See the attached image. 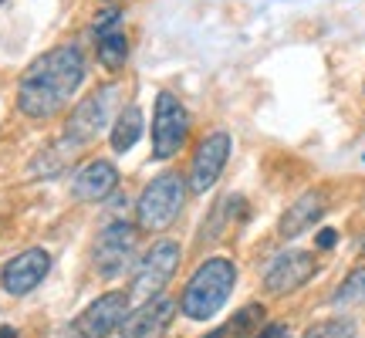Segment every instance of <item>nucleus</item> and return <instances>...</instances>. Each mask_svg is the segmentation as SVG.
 Masks as SVG:
<instances>
[{"instance_id":"nucleus-1","label":"nucleus","mask_w":365,"mask_h":338,"mask_svg":"<svg viewBox=\"0 0 365 338\" xmlns=\"http://www.w3.org/2000/svg\"><path fill=\"white\" fill-rule=\"evenodd\" d=\"M85 85V54L78 44H58L38 54L17 81V108L31 122L61 116Z\"/></svg>"},{"instance_id":"nucleus-2","label":"nucleus","mask_w":365,"mask_h":338,"mask_svg":"<svg viewBox=\"0 0 365 338\" xmlns=\"http://www.w3.org/2000/svg\"><path fill=\"white\" fill-rule=\"evenodd\" d=\"M237 287V264L230 257H207L182 287L180 312L190 322H210L227 308Z\"/></svg>"},{"instance_id":"nucleus-3","label":"nucleus","mask_w":365,"mask_h":338,"mask_svg":"<svg viewBox=\"0 0 365 338\" xmlns=\"http://www.w3.org/2000/svg\"><path fill=\"white\" fill-rule=\"evenodd\" d=\"M186 180L180 173H159L145 183V190L135 200V227L143 234H163L180 220L182 203H186Z\"/></svg>"},{"instance_id":"nucleus-4","label":"nucleus","mask_w":365,"mask_h":338,"mask_svg":"<svg viewBox=\"0 0 365 338\" xmlns=\"http://www.w3.org/2000/svg\"><path fill=\"white\" fill-rule=\"evenodd\" d=\"M190 112L180 102V95L173 91H159L156 105H153V159L159 163H170L173 156H180L182 145L190 143Z\"/></svg>"},{"instance_id":"nucleus-5","label":"nucleus","mask_w":365,"mask_h":338,"mask_svg":"<svg viewBox=\"0 0 365 338\" xmlns=\"http://www.w3.org/2000/svg\"><path fill=\"white\" fill-rule=\"evenodd\" d=\"M122 88L118 85H98L85 102H78L71 108V116L65 122V139L71 145H88L102 135L108 126H112V116H115V105Z\"/></svg>"},{"instance_id":"nucleus-6","label":"nucleus","mask_w":365,"mask_h":338,"mask_svg":"<svg viewBox=\"0 0 365 338\" xmlns=\"http://www.w3.org/2000/svg\"><path fill=\"white\" fill-rule=\"evenodd\" d=\"M180 260H182L180 240H173V237L156 240V244L143 254V260L135 264L129 295L132 298H143V301L153 298V295H163V287L170 285L173 274L180 271Z\"/></svg>"},{"instance_id":"nucleus-7","label":"nucleus","mask_w":365,"mask_h":338,"mask_svg":"<svg viewBox=\"0 0 365 338\" xmlns=\"http://www.w3.org/2000/svg\"><path fill=\"white\" fill-rule=\"evenodd\" d=\"M230 153H234V139H230L227 129H213L210 135H203L193 159H190V176H186L190 193L196 196L210 193L217 186V180L223 176L227 163H230Z\"/></svg>"},{"instance_id":"nucleus-8","label":"nucleus","mask_w":365,"mask_h":338,"mask_svg":"<svg viewBox=\"0 0 365 338\" xmlns=\"http://www.w3.org/2000/svg\"><path fill=\"white\" fill-rule=\"evenodd\" d=\"M135 244H139V227L125 220L108 223L95 247H91V264H95V274L98 277H118V274L135 260Z\"/></svg>"},{"instance_id":"nucleus-9","label":"nucleus","mask_w":365,"mask_h":338,"mask_svg":"<svg viewBox=\"0 0 365 338\" xmlns=\"http://www.w3.org/2000/svg\"><path fill=\"white\" fill-rule=\"evenodd\" d=\"M318 274V257L312 250L291 247L284 254H277L271 260V267L264 271V291L274 295V298H284V295H294Z\"/></svg>"},{"instance_id":"nucleus-10","label":"nucleus","mask_w":365,"mask_h":338,"mask_svg":"<svg viewBox=\"0 0 365 338\" xmlns=\"http://www.w3.org/2000/svg\"><path fill=\"white\" fill-rule=\"evenodd\" d=\"M180 312V301L170 295H153L139 308H129V314L118 325V338H163L170 332L173 318Z\"/></svg>"},{"instance_id":"nucleus-11","label":"nucleus","mask_w":365,"mask_h":338,"mask_svg":"<svg viewBox=\"0 0 365 338\" xmlns=\"http://www.w3.org/2000/svg\"><path fill=\"white\" fill-rule=\"evenodd\" d=\"M132 295L129 291H105L102 298H95L85 312L75 318V338H108L118 332L122 318L129 314Z\"/></svg>"},{"instance_id":"nucleus-12","label":"nucleus","mask_w":365,"mask_h":338,"mask_svg":"<svg viewBox=\"0 0 365 338\" xmlns=\"http://www.w3.org/2000/svg\"><path fill=\"white\" fill-rule=\"evenodd\" d=\"M48 271H51V254L41 247H27L4 264L0 287H4L7 295H14V298H24V295H31V291L48 277Z\"/></svg>"},{"instance_id":"nucleus-13","label":"nucleus","mask_w":365,"mask_h":338,"mask_svg":"<svg viewBox=\"0 0 365 338\" xmlns=\"http://www.w3.org/2000/svg\"><path fill=\"white\" fill-rule=\"evenodd\" d=\"M325 213H328V193L325 190H308V193H301L298 200L281 213L277 237H281V240H294V237L308 234Z\"/></svg>"},{"instance_id":"nucleus-14","label":"nucleus","mask_w":365,"mask_h":338,"mask_svg":"<svg viewBox=\"0 0 365 338\" xmlns=\"http://www.w3.org/2000/svg\"><path fill=\"white\" fill-rule=\"evenodd\" d=\"M118 186V169L108 159H91L71 176V196L81 203H98L105 196H112Z\"/></svg>"},{"instance_id":"nucleus-15","label":"nucleus","mask_w":365,"mask_h":338,"mask_svg":"<svg viewBox=\"0 0 365 338\" xmlns=\"http://www.w3.org/2000/svg\"><path fill=\"white\" fill-rule=\"evenodd\" d=\"M143 129H145V118H143V108L135 102H129L122 112L115 116V122L108 126V145H112V153L118 156H125L132 145L143 139Z\"/></svg>"},{"instance_id":"nucleus-16","label":"nucleus","mask_w":365,"mask_h":338,"mask_svg":"<svg viewBox=\"0 0 365 338\" xmlns=\"http://www.w3.org/2000/svg\"><path fill=\"white\" fill-rule=\"evenodd\" d=\"M98 44H95V58H98V65L105 68V71H122L125 68V61H129V38L122 34V31H108V34H102V38H95Z\"/></svg>"},{"instance_id":"nucleus-17","label":"nucleus","mask_w":365,"mask_h":338,"mask_svg":"<svg viewBox=\"0 0 365 338\" xmlns=\"http://www.w3.org/2000/svg\"><path fill=\"white\" fill-rule=\"evenodd\" d=\"M264 314H267V308L264 304H244L240 312L227 322V325H220V328H213V335L217 338H247L254 328H261L264 325Z\"/></svg>"},{"instance_id":"nucleus-18","label":"nucleus","mask_w":365,"mask_h":338,"mask_svg":"<svg viewBox=\"0 0 365 338\" xmlns=\"http://www.w3.org/2000/svg\"><path fill=\"white\" fill-rule=\"evenodd\" d=\"M331 304L335 308H359V304H365V264H359V267L345 274V281L331 295Z\"/></svg>"},{"instance_id":"nucleus-19","label":"nucleus","mask_w":365,"mask_h":338,"mask_svg":"<svg viewBox=\"0 0 365 338\" xmlns=\"http://www.w3.org/2000/svg\"><path fill=\"white\" fill-rule=\"evenodd\" d=\"M301 338H359V325H355V318H325V322H318L312 325Z\"/></svg>"},{"instance_id":"nucleus-20","label":"nucleus","mask_w":365,"mask_h":338,"mask_svg":"<svg viewBox=\"0 0 365 338\" xmlns=\"http://www.w3.org/2000/svg\"><path fill=\"white\" fill-rule=\"evenodd\" d=\"M118 21H122V11H118V4H108L105 11L95 14L91 34H95V38H102V34H108V31H118Z\"/></svg>"},{"instance_id":"nucleus-21","label":"nucleus","mask_w":365,"mask_h":338,"mask_svg":"<svg viewBox=\"0 0 365 338\" xmlns=\"http://www.w3.org/2000/svg\"><path fill=\"white\" fill-rule=\"evenodd\" d=\"M339 244V234L331 230V227H325V230H318V237H314V247L318 250H331Z\"/></svg>"},{"instance_id":"nucleus-22","label":"nucleus","mask_w":365,"mask_h":338,"mask_svg":"<svg viewBox=\"0 0 365 338\" xmlns=\"http://www.w3.org/2000/svg\"><path fill=\"white\" fill-rule=\"evenodd\" d=\"M254 338H291V332H287L284 325H264Z\"/></svg>"},{"instance_id":"nucleus-23","label":"nucleus","mask_w":365,"mask_h":338,"mask_svg":"<svg viewBox=\"0 0 365 338\" xmlns=\"http://www.w3.org/2000/svg\"><path fill=\"white\" fill-rule=\"evenodd\" d=\"M0 338H21V335H17L14 328H0Z\"/></svg>"},{"instance_id":"nucleus-24","label":"nucleus","mask_w":365,"mask_h":338,"mask_svg":"<svg viewBox=\"0 0 365 338\" xmlns=\"http://www.w3.org/2000/svg\"><path fill=\"white\" fill-rule=\"evenodd\" d=\"M203 338H217V335H213V332H210V335H203Z\"/></svg>"},{"instance_id":"nucleus-25","label":"nucleus","mask_w":365,"mask_h":338,"mask_svg":"<svg viewBox=\"0 0 365 338\" xmlns=\"http://www.w3.org/2000/svg\"><path fill=\"white\" fill-rule=\"evenodd\" d=\"M105 4H118V0H105Z\"/></svg>"},{"instance_id":"nucleus-26","label":"nucleus","mask_w":365,"mask_h":338,"mask_svg":"<svg viewBox=\"0 0 365 338\" xmlns=\"http://www.w3.org/2000/svg\"><path fill=\"white\" fill-rule=\"evenodd\" d=\"M0 4H7V0H0Z\"/></svg>"}]
</instances>
